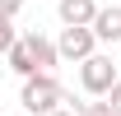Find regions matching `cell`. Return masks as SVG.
I'll use <instances>...</instances> for the list:
<instances>
[{"mask_svg": "<svg viewBox=\"0 0 121 116\" xmlns=\"http://www.w3.org/2000/svg\"><path fill=\"white\" fill-rule=\"evenodd\" d=\"M19 102H23V116H51L65 107V88L56 74H33V79H23Z\"/></svg>", "mask_w": 121, "mask_h": 116, "instance_id": "obj_1", "label": "cell"}, {"mask_svg": "<svg viewBox=\"0 0 121 116\" xmlns=\"http://www.w3.org/2000/svg\"><path fill=\"white\" fill-rule=\"evenodd\" d=\"M121 74H117V65H112V56H89L84 65H79V84H84V93L89 98H107L112 93V84H117Z\"/></svg>", "mask_w": 121, "mask_h": 116, "instance_id": "obj_2", "label": "cell"}, {"mask_svg": "<svg viewBox=\"0 0 121 116\" xmlns=\"http://www.w3.org/2000/svg\"><path fill=\"white\" fill-rule=\"evenodd\" d=\"M56 56L70 60V65H84L89 56H98V37H93V28H60Z\"/></svg>", "mask_w": 121, "mask_h": 116, "instance_id": "obj_3", "label": "cell"}, {"mask_svg": "<svg viewBox=\"0 0 121 116\" xmlns=\"http://www.w3.org/2000/svg\"><path fill=\"white\" fill-rule=\"evenodd\" d=\"M23 46H28L33 70H37V74H56L60 56H56V42H51V37H42V33H23Z\"/></svg>", "mask_w": 121, "mask_h": 116, "instance_id": "obj_4", "label": "cell"}, {"mask_svg": "<svg viewBox=\"0 0 121 116\" xmlns=\"http://www.w3.org/2000/svg\"><path fill=\"white\" fill-rule=\"evenodd\" d=\"M56 14H60V23H65V28H93L98 5H93V0H60Z\"/></svg>", "mask_w": 121, "mask_h": 116, "instance_id": "obj_5", "label": "cell"}, {"mask_svg": "<svg viewBox=\"0 0 121 116\" xmlns=\"http://www.w3.org/2000/svg\"><path fill=\"white\" fill-rule=\"evenodd\" d=\"M93 37L98 42H121V5H98V19H93Z\"/></svg>", "mask_w": 121, "mask_h": 116, "instance_id": "obj_6", "label": "cell"}, {"mask_svg": "<svg viewBox=\"0 0 121 116\" xmlns=\"http://www.w3.org/2000/svg\"><path fill=\"white\" fill-rule=\"evenodd\" d=\"M5 60H9V70H14L19 79H33V74H37V70H33V56H28V46H23V37H19L14 46H9V56H5Z\"/></svg>", "mask_w": 121, "mask_h": 116, "instance_id": "obj_7", "label": "cell"}, {"mask_svg": "<svg viewBox=\"0 0 121 116\" xmlns=\"http://www.w3.org/2000/svg\"><path fill=\"white\" fill-rule=\"evenodd\" d=\"M19 42V33H14V19H0V56H9V46Z\"/></svg>", "mask_w": 121, "mask_h": 116, "instance_id": "obj_8", "label": "cell"}, {"mask_svg": "<svg viewBox=\"0 0 121 116\" xmlns=\"http://www.w3.org/2000/svg\"><path fill=\"white\" fill-rule=\"evenodd\" d=\"M19 9H23V0H0V19H19Z\"/></svg>", "mask_w": 121, "mask_h": 116, "instance_id": "obj_9", "label": "cell"}, {"mask_svg": "<svg viewBox=\"0 0 121 116\" xmlns=\"http://www.w3.org/2000/svg\"><path fill=\"white\" fill-rule=\"evenodd\" d=\"M103 102H107V107H112V112H117V116H121V79H117V84H112V93H107V98H103Z\"/></svg>", "mask_w": 121, "mask_h": 116, "instance_id": "obj_10", "label": "cell"}, {"mask_svg": "<svg viewBox=\"0 0 121 116\" xmlns=\"http://www.w3.org/2000/svg\"><path fill=\"white\" fill-rule=\"evenodd\" d=\"M84 116H117V112H112L107 102H89V112H84Z\"/></svg>", "mask_w": 121, "mask_h": 116, "instance_id": "obj_11", "label": "cell"}, {"mask_svg": "<svg viewBox=\"0 0 121 116\" xmlns=\"http://www.w3.org/2000/svg\"><path fill=\"white\" fill-rule=\"evenodd\" d=\"M51 116H75V112H70V107H60V112H51Z\"/></svg>", "mask_w": 121, "mask_h": 116, "instance_id": "obj_12", "label": "cell"}]
</instances>
